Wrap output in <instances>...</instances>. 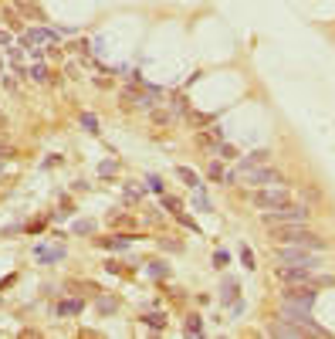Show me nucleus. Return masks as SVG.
Wrapping results in <instances>:
<instances>
[{"label":"nucleus","mask_w":335,"mask_h":339,"mask_svg":"<svg viewBox=\"0 0 335 339\" xmlns=\"http://www.w3.org/2000/svg\"><path fill=\"white\" fill-rule=\"evenodd\" d=\"M274 241L278 245H298V248H312V251H325V238L312 234L301 224H278L274 227Z\"/></svg>","instance_id":"f257e3e1"},{"label":"nucleus","mask_w":335,"mask_h":339,"mask_svg":"<svg viewBox=\"0 0 335 339\" xmlns=\"http://www.w3.org/2000/svg\"><path fill=\"white\" fill-rule=\"evenodd\" d=\"M251 204L254 207H261V210H278V207H288L291 204V197H288V190L281 187V183H274V187H261V190H254L251 193Z\"/></svg>","instance_id":"f03ea898"},{"label":"nucleus","mask_w":335,"mask_h":339,"mask_svg":"<svg viewBox=\"0 0 335 339\" xmlns=\"http://www.w3.org/2000/svg\"><path fill=\"white\" fill-rule=\"evenodd\" d=\"M241 176L244 183H254V187H274V183H284L271 167H261V163H241Z\"/></svg>","instance_id":"7ed1b4c3"},{"label":"nucleus","mask_w":335,"mask_h":339,"mask_svg":"<svg viewBox=\"0 0 335 339\" xmlns=\"http://www.w3.org/2000/svg\"><path fill=\"white\" fill-rule=\"evenodd\" d=\"M301 221H308V207H298V204H288V207H278V210H268V214H264V224L268 227L301 224Z\"/></svg>","instance_id":"20e7f679"},{"label":"nucleus","mask_w":335,"mask_h":339,"mask_svg":"<svg viewBox=\"0 0 335 339\" xmlns=\"http://www.w3.org/2000/svg\"><path fill=\"white\" fill-rule=\"evenodd\" d=\"M278 261H281V264H301V268H315L318 258L312 254V248L284 245V248H278Z\"/></svg>","instance_id":"39448f33"},{"label":"nucleus","mask_w":335,"mask_h":339,"mask_svg":"<svg viewBox=\"0 0 335 339\" xmlns=\"http://www.w3.org/2000/svg\"><path fill=\"white\" fill-rule=\"evenodd\" d=\"M281 299L301 305V309H312L315 305V285H288V292H281Z\"/></svg>","instance_id":"423d86ee"},{"label":"nucleus","mask_w":335,"mask_h":339,"mask_svg":"<svg viewBox=\"0 0 335 339\" xmlns=\"http://www.w3.org/2000/svg\"><path fill=\"white\" fill-rule=\"evenodd\" d=\"M58 34L55 31H48V27H31V31H24V44L31 48V51H44V44H51Z\"/></svg>","instance_id":"0eeeda50"},{"label":"nucleus","mask_w":335,"mask_h":339,"mask_svg":"<svg viewBox=\"0 0 335 339\" xmlns=\"http://www.w3.org/2000/svg\"><path fill=\"white\" fill-rule=\"evenodd\" d=\"M308 329L305 326H298V322H288V319H281L278 326H271V336H305Z\"/></svg>","instance_id":"6e6552de"},{"label":"nucleus","mask_w":335,"mask_h":339,"mask_svg":"<svg viewBox=\"0 0 335 339\" xmlns=\"http://www.w3.org/2000/svg\"><path fill=\"white\" fill-rule=\"evenodd\" d=\"M176 176L183 180L186 187H200V176H197L193 170H186V167H176Z\"/></svg>","instance_id":"1a4fd4ad"},{"label":"nucleus","mask_w":335,"mask_h":339,"mask_svg":"<svg viewBox=\"0 0 335 339\" xmlns=\"http://www.w3.org/2000/svg\"><path fill=\"white\" fill-rule=\"evenodd\" d=\"M210 176H213V180H220V183H230V180H234V173H230V170H223L220 163H210Z\"/></svg>","instance_id":"9d476101"},{"label":"nucleus","mask_w":335,"mask_h":339,"mask_svg":"<svg viewBox=\"0 0 335 339\" xmlns=\"http://www.w3.org/2000/svg\"><path fill=\"white\" fill-rule=\"evenodd\" d=\"M220 299H223V302H234V299H237V278H227V282H223Z\"/></svg>","instance_id":"9b49d317"},{"label":"nucleus","mask_w":335,"mask_h":339,"mask_svg":"<svg viewBox=\"0 0 335 339\" xmlns=\"http://www.w3.org/2000/svg\"><path fill=\"white\" fill-rule=\"evenodd\" d=\"M27 78L31 82H48V68L37 61V65H27Z\"/></svg>","instance_id":"f8f14e48"},{"label":"nucleus","mask_w":335,"mask_h":339,"mask_svg":"<svg viewBox=\"0 0 335 339\" xmlns=\"http://www.w3.org/2000/svg\"><path fill=\"white\" fill-rule=\"evenodd\" d=\"M37 258L41 261H58V258H65V251H58V248H37Z\"/></svg>","instance_id":"ddd939ff"},{"label":"nucleus","mask_w":335,"mask_h":339,"mask_svg":"<svg viewBox=\"0 0 335 339\" xmlns=\"http://www.w3.org/2000/svg\"><path fill=\"white\" fill-rule=\"evenodd\" d=\"M58 312H61V316H78V312H81V302H61V305H58Z\"/></svg>","instance_id":"4468645a"},{"label":"nucleus","mask_w":335,"mask_h":339,"mask_svg":"<svg viewBox=\"0 0 335 339\" xmlns=\"http://www.w3.org/2000/svg\"><path fill=\"white\" fill-rule=\"evenodd\" d=\"M268 156H271L268 150H258V153H251V156H244V163H268Z\"/></svg>","instance_id":"2eb2a0df"},{"label":"nucleus","mask_w":335,"mask_h":339,"mask_svg":"<svg viewBox=\"0 0 335 339\" xmlns=\"http://www.w3.org/2000/svg\"><path fill=\"white\" fill-rule=\"evenodd\" d=\"M146 322L152 326V329H163V326H166V316H159V312H149Z\"/></svg>","instance_id":"dca6fc26"},{"label":"nucleus","mask_w":335,"mask_h":339,"mask_svg":"<svg viewBox=\"0 0 335 339\" xmlns=\"http://www.w3.org/2000/svg\"><path fill=\"white\" fill-rule=\"evenodd\" d=\"M81 126H85V129H88V132H98V119H95V115H88V112H85V115H81Z\"/></svg>","instance_id":"f3484780"},{"label":"nucleus","mask_w":335,"mask_h":339,"mask_svg":"<svg viewBox=\"0 0 335 339\" xmlns=\"http://www.w3.org/2000/svg\"><path fill=\"white\" fill-rule=\"evenodd\" d=\"M149 275H152V278H163V275H166V268H163L159 261H152V264H149Z\"/></svg>","instance_id":"a211bd4d"},{"label":"nucleus","mask_w":335,"mask_h":339,"mask_svg":"<svg viewBox=\"0 0 335 339\" xmlns=\"http://www.w3.org/2000/svg\"><path fill=\"white\" fill-rule=\"evenodd\" d=\"M146 187H149V190H156V193H163V180H159V176H149Z\"/></svg>","instance_id":"6ab92c4d"},{"label":"nucleus","mask_w":335,"mask_h":339,"mask_svg":"<svg viewBox=\"0 0 335 339\" xmlns=\"http://www.w3.org/2000/svg\"><path fill=\"white\" fill-rule=\"evenodd\" d=\"M186 333H193V336H197V333H203V322L190 319V322H186Z\"/></svg>","instance_id":"aec40b11"},{"label":"nucleus","mask_w":335,"mask_h":339,"mask_svg":"<svg viewBox=\"0 0 335 339\" xmlns=\"http://www.w3.org/2000/svg\"><path fill=\"white\" fill-rule=\"evenodd\" d=\"M193 204H197V207H203V210H210V200H206L203 193H197V197H193Z\"/></svg>","instance_id":"412c9836"},{"label":"nucleus","mask_w":335,"mask_h":339,"mask_svg":"<svg viewBox=\"0 0 335 339\" xmlns=\"http://www.w3.org/2000/svg\"><path fill=\"white\" fill-rule=\"evenodd\" d=\"M213 261L223 268V264H230V258H227V251H217V254H213Z\"/></svg>","instance_id":"4be33fe9"},{"label":"nucleus","mask_w":335,"mask_h":339,"mask_svg":"<svg viewBox=\"0 0 335 339\" xmlns=\"http://www.w3.org/2000/svg\"><path fill=\"white\" fill-rule=\"evenodd\" d=\"M217 153H220V156H234V146H227V143H220V146H217Z\"/></svg>","instance_id":"5701e85b"},{"label":"nucleus","mask_w":335,"mask_h":339,"mask_svg":"<svg viewBox=\"0 0 335 339\" xmlns=\"http://www.w3.org/2000/svg\"><path fill=\"white\" fill-rule=\"evenodd\" d=\"M241 254H244V264H247V268H254V254H251V251H247V248H244Z\"/></svg>","instance_id":"b1692460"},{"label":"nucleus","mask_w":335,"mask_h":339,"mask_svg":"<svg viewBox=\"0 0 335 339\" xmlns=\"http://www.w3.org/2000/svg\"><path fill=\"white\" fill-rule=\"evenodd\" d=\"M126 245H129L126 238H119V241H105V248H126Z\"/></svg>","instance_id":"393cba45"}]
</instances>
